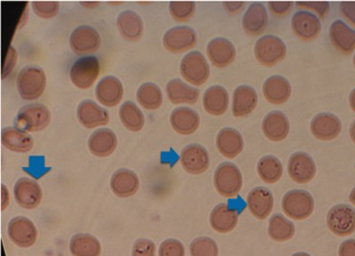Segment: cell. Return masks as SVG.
<instances>
[{
  "instance_id": "38",
  "label": "cell",
  "mask_w": 355,
  "mask_h": 256,
  "mask_svg": "<svg viewBox=\"0 0 355 256\" xmlns=\"http://www.w3.org/2000/svg\"><path fill=\"white\" fill-rule=\"evenodd\" d=\"M121 122L130 131L137 132L145 125V117L139 107L132 102H125L119 110Z\"/></svg>"
},
{
  "instance_id": "42",
  "label": "cell",
  "mask_w": 355,
  "mask_h": 256,
  "mask_svg": "<svg viewBox=\"0 0 355 256\" xmlns=\"http://www.w3.org/2000/svg\"><path fill=\"white\" fill-rule=\"evenodd\" d=\"M32 6L37 16L46 19L56 17L60 10V4L57 1H34Z\"/></svg>"
},
{
  "instance_id": "27",
  "label": "cell",
  "mask_w": 355,
  "mask_h": 256,
  "mask_svg": "<svg viewBox=\"0 0 355 256\" xmlns=\"http://www.w3.org/2000/svg\"><path fill=\"white\" fill-rule=\"evenodd\" d=\"M331 44L344 55H351L355 50V31L342 20H336L329 29Z\"/></svg>"
},
{
  "instance_id": "35",
  "label": "cell",
  "mask_w": 355,
  "mask_h": 256,
  "mask_svg": "<svg viewBox=\"0 0 355 256\" xmlns=\"http://www.w3.org/2000/svg\"><path fill=\"white\" fill-rule=\"evenodd\" d=\"M70 253L73 256H100L102 246L96 237L88 233H79L70 241Z\"/></svg>"
},
{
  "instance_id": "24",
  "label": "cell",
  "mask_w": 355,
  "mask_h": 256,
  "mask_svg": "<svg viewBox=\"0 0 355 256\" xmlns=\"http://www.w3.org/2000/svg\"><path fill=\"white\" fill-rule=\"evenodd\" d=\"M118 140L116 134L108 128L97 130L92 133L88 140V147L93 155L105 158L112 155L117 147Z\"/></svg>"
},
{
  "instance_id": "46",
  "label": "cell",
  "mask_w": 355,
  "mask_h": 256,
  "mask_svg": "<svg viewBox=\"0 0 355 256\" xmlns=\"http://www.w3.org/2000/svg\"><path fill=\"white\" fill-rule=\"evenodd\" d=\"M292 6L291 1H271L268 3L269 10L275 16H284L291 11Z\"/></svg>"
},
{
  "instance_id": "2",
  "label": "cell",
  "mask_w": 355,
  "mask_h": 256,
  "mask_svg": "<svg viewBox=\"0 0 355 256\" xmlns=\"http://www.w3.org/2000/svg\"><path fill=\"white\" fill-rule=\"evenodd\" d=\"M216 192L225 198L238 196L243 188V180L240 168L232 163L218 165L214 177Z\"/></svg>"
},
{
  "instance_id": "22",
  "label": "cell",
  "mask_w": 355,
  "mask_h": 256,
  "mask_svg": "<svg viewBox=\"0 0 355 256\" xmlns=\"http://www.w3.org/2000/svg\"><path fill=\"white\" fill-rule=\"evenodd\" d=\"M216 147L223 156L234 159L243 152V138L241 133L234 128H223L216 137Z\"/></svg>"
},
{
  "instance_id": "23",
  "label": "cell",
  "mask_w": 355,
  "mask_h": 256,
  "mask_svg": "<svg viewBox=\"0 0 355 256\" xmlns=\"http://www.w3.org/2000/svg\"><path fill=\"white\" fill-rule=\"evenodd\" d=\"M139 185V178L136 173L125 168L117 170L110 180L112 192L120 198H128L135 195Z\"/></svg>"
},
{
  "instance_id": "11",
  "label": "cell",
  "mask_w": 355,
  "mask_h": 256,
  "mask_svg": "<svg viewBox=\"0 0 355 256\" xmlns=\"http://www.w3.org/2000/svg\"><path fill=\"white\" fill-rule=\"evenodd\" d=\"M180 162L186 172L198 175L208 170L210 158L205 147L193 144L184 147L180 154Z\"/></svg>"
},
{
  "instance_id": "39",
  "label": "cell",
  "mask_w": 355,
  "mask_h": 256,
  "mask_svg": "<svg viewBox=\"0 0 355 256\" xmlns=\"http://www.w3.org/2000/svg\"><path fill=\"white\" fill-rule=\"evenodd\" d=\"M137 100L144 109L156 110L159 109L162 104V91L157 85L152 84V82H146L138 89Z\"/></svg>"
},
{
  "instance_id": "33",
  "label": "cell",
  "mask_w": 355,
  "mask_h": 256,
  "mask_svg": "<svg viewBox=\"0 0 355 256\" xmlns=\"http://www.w3.org/2000/svg\"><path fill=\"white\" fill-rule=\"evenodd\" d=\"M166 91H167L168 99L173 104H195L200 99V90L193 89L182 80L178 79L168 82Z\"/></svg>"
},
{
  "instance_id": "45",
  "label": "cell",
  "mask_w": 355,
  "mask_h": 256,
  "mask_svg": "<svg viewBox=\"0 0 355 256\" xmlns=\"http://www.w3.org/2000/svg\"><path fill=\"white\" fill-rule=\"evenodd\" d=\"M132 256H155V244L148 239L136 241Z\"/></svg>"
},
{
  "instance_id": "12",
  "label": "cell",
  "mask_w": 355,
  "mask_h": 256,
  "mask_svg": "<svg viewBox=\"0 0 355 256\" xmlns=\"http://www.w3.org/2000/svg\"><path fill=\"white\" fill-rule=\"evenodd\" d=\"M8 235L12 242L19 247L30 248L36 243L37 230L28 218L16 217L9 223Z\"/></svg>"
},
{
  "instance_id": "14",
  "label": "cell",
  "mask_w": 355,
  "mask_h": 256,
  "mask_svg": "<svg viewBox=\"0 0 355 256\" xmlns=\"http://www.w3.org/2000/svg\"><path fill=\"white\" fill-rule=\"evenodd\" d=\"M15 199L20 207L34 210L42 203V190L36 181L20 178L14 188Z\"/></svg>"
},
{
  "instance_id": "25",
  "label": "cell",
  "mask_w": 355,
  "mask_h": 256,
  "mask_svg": "<svg viewBox=\"0 0 355 256\" xmlns=\"http://www.w3.org/2000/svg\"><path fill=\"white\" fill-rule=\"evenodd\" d=\"M291 125L288 117L281 111H272L263 122V131L272 142H281L288 136Z\"/></svg>"
},
{
  "instance_id": "51",
  "label": "cell",
  "mask_w": 355,
  "mask_h": 256,
  "mask_svg": "<svg viewBox=\"0 0 355 256\" xmlns=\"http://www.w3.org/2000/svg\"><path fill=\"white\" fill-rule=\"evenodd\" d=\"M349 104H351L352 109L355 112V89L352 90L351 95H349Z\"/></svg>"
},
{
  "instance_id": "49",
  "label": "cell",
  "mask_w": 355,
  "mask_h": 256,
  "mask_svg": "<svg viewBox=\"0 0 355 256\" xmlns=\"http://www.w3.org/2000/svg\"><path fill=\"white\" fill-rule=\"evenodd\" d=\"M224 7L229 14H239L245 7L244 2H224Z\"/></svg>"
},
{
  "instance_id": "6",
  "label": "cell",
  "mask_w": 355,
  "mask_h": 256,
  "mask_svg": "<svg viewBox=\"0 0 355 256\" xmlns=\"http://www.w3.org/2000/svg\"><path fill=\"white\" fill-rule=\"evenodd\" d=\"M180 72L184 80L196 86L205 84L210 77V67L207 60L198 51L189 53L183 57Z\"/></svg>"
},
{
  "instance_id": "48",
  "label": "cell",
  "mask_w": 355,
  "mask_h": 256,
  "mask_svg": "<svg viewBox=\"0 0 355 256\" xmlns=\"http://www.w3.org/2000/svg\"><path fill=\"white\" fill-rule=\"evenodd\" d=\"M339 256H355V240H347L339 248Z\"/></svg>"
},
{
  "instance_id": "20",
  "label": "cell",
  "mask_w": 355,
  "mask_h": 256,
  "mask_svg": "<svg viewBox=\"0 0 355 256\" xmlns=\"http://www.w3.org/2000/svg\"><path fill=\"white\" fill-rule=\"evenodd\" d=\"M239 222V212L228 204L216 205L210 215L211 228L218 233H229L235 230Z\"/></svg>"
},
{
  "instance_id": "16",
  "label": "cell",
  "mask_w": 355,
  "mask_h": 256,
  "mask_svg": "<svg viewBox=\"0 0 355 256\" xmlns=\"http://www.w3.org/2000/svg\"><path fill=\"white\" fill-rule=\"evenodd\" d=\"M249 212L259 220L266 219L271 214L274 208V197L266 188L258 187L249 192L248 199Z\"/></svg>"
},
{
  "instance_id": "19",
  "label": "cell",
  "mask_w": 355,
  "mask_h": 256,
  "mask_svg": "<svg viewBox=\"0 0 355 256\" xmlns=\"http://www.w3.org/2000/svg\"><path fill=\"white\" fill-rule=\"evenodd\" d=\"M78 120L87 128L102 127L110 122V115L107 110L95 104L93 100H83L77 109Z\"/></svg>"
},
{
  "instance_id": "36",
  "label": "cell",
  "mask_w": 355,
  "mask_h": 256,
  "mask_svg": "<svg viewBox=\"0 0 355 256\" xmlns=\"http://www.w3.org/2000/svg\"><path fill=\"white\" fill-rule=\"evenodd\" d=\"M268 235L276 242H286L295 235V226L283 215L276 214L269 221Z\"/></svg>"
},
{
  "instance_id": "10",
  "label": "cell",
  "mask_w": 355,
  "mask_h": 256,
  "mask_svg": "<svg viewBox=\"0 0 355 256\" xmlns=\"http://www.w3.org/2000/svg\"><path fill=\"white\" fill-rule=\"evenodd\" d=\"M198 42L195 30L187 26H178L168 30L163 37L164 47L168 51L180 54L193 49Z\"/></svg>"
},
{
  "instance_id": "28",
  "label": "cell",
  "mask_w": 355,
  "mask_h": 256,
  "mask_svg": "<svg viewBox=\"0 0 355 256\" xmlns=\"http://www.w3.org/2000/svg\"><path fill=\"white\" fill-rule=\"evenodd\" d=\"M1 143L7 149L17 153L31 152L34 139L28 133L17 127H5L1 131Z\"/></svg>"
},
{
  "instance_id": "17",
  "label": "cell",
  "mask_w": 355,
  "mask_h": 256,
  "mask_svg": "<svg viewBox=\"0 0 355 256\" xmlns=\"http://www.w3.org/2000/svg\"><path fill=\"white\" fill-rule=\"evenodd\" d=\"M341 120L331 113H321L313 118L311 130L313 136L321 140H331L341 132Z\"/></svg>"
},
{
  "instance_id": "53",
  "label": "cell",
  "mask_w": 355,
  "mask_h": 256,
  "mask_svg": "<svg viewBox=\"0 0 355 256\" xmlns=\"http://www.w3.org/2000/svg\"><path fill=\"white\" fill-rule=\"evenodd\" d=\"M349 201L355 205V188L352 190L351 195H349Z\"/></svg>"
},
{
  "instance_id": "40",
  "label": "cell",
  "mask_w": 355,
  "mask_h": 256,
  "mask_svg": "<svg viewBox=\"0 0 355 256\" xmlns=\"http://www.w3.org/2000/svg\"><path fill=\"white\" fill-rule=\"evenodd\" d=\"M190 253L192 256H218L220 250L216 241L210 237H198L191 243Z\"/></svg>"
},
{
  "instance_id": "13",
  "label": "cell",
  "mask_w": 355,
  "mask_h": 256,
  "mask_svg": "<svg viewBox=\"0 0 355 256\" xmlns=\"http://www.w3.org/2000/svg\"><path fill=\"white\" fill-rule=\"evenodd\" d=\"M316 165L313 159L304 152H296L291 155L288 172L291 179L298 184H306L316 175Z\"/></svg>"
},
{
  "instance_id": "8",
  "label": "cell",
  "mask_w": 355,
  "mask_h": 256,
  "mask_svg": "<svg viewBox=\"0 0 355 256\" xmlns=\"http://www.w3.org/2000/svg\"><path fill=\"white\" fill-rule=\"evenodd\" d=\"M327 225L337 237H347L355 232V210L347 205H337L327 213Z\"/></svg>"
},
{
  "instance_id": "5",
  "label": "cell",
  "mask_w": 355,
  "mask_h": 256,
  "mask_svg": "<svg viewBox=\"0 0 355 256\" xmlns=\"http://www.w3.org/2000/svg\"><path fill=\"white\" fill-rule=\"evenodd\" d=\"M256 59L266 67H273L286 56V46L283 40L276 36L261 37L255 44Z\"/></svg>"
},
{
  "instance_id": "41",
  "label": "cell",
  "mask_w": 355,
  "mask_h": 256,
  "mask_svg": "<svg viewBox=\"0 0 355 256\" xmlns=\"http://www.w3.org/2000/svg\"><path fill=\"white\" fill-rule=\"evenodd\" d=\"M196 3L193 1H172L170 12L173 19L178 22H186L195 15Z\"/></svg>"
},
{
  "instance_id": "32",
  "label": "cell",
  "mask_w": 355,
  "mask_h": 256,
  "mask_svg": "<svg viewBox=\"0 0 355 256\" xmlns=\"http://www.w3.org/2000/svg\"><path fill=\"white\" fill-rule=\"evenodd\" d=\"M117 27L120 34L130 42H138L143 36V20L137 12L124 11L117 19Z\"/></svg>"
},
{
  "instance_id": "50",
  "label": "cell",
  "mask_w": 355,
  "mask_h": 256,
  "mask_svg": "<svg viewBox=\"0 0 355 256\" xmlns=\"http://www.w3.org/2000/svg\"><path fill=\"white\" fill-rule=\"evenodd\" d=\"M1 192H2V205L1 210H6L7 205L9 204V192L7 188L5 185H2L1 187Z\"/></svg>"
},
{
  "instance_id": "26",
  "label": "cell",
  "mask_w": 355,
  "mask_h": 256,
  "mask_svg": "<svg viewBox=\"0 0 355 256\" xmlns=\"http://www.w3.org/2000/svg\"><path fill=\"white\" fill-rule=\"evenodd\" d=\"M264 98L272 104H284L291 96V85L286 77L272 76L263 86Z\"/></svg>"
},
{
  "instance_id": "30",
  "label": "cell",
  "mask_w": 355,
  "mask_h": 256,
  "mask_svg": "<svg viewBox=\"0 0 355 256\" xmlns=\"http://www.w3.org/2000/svg\"><path fill=\"white\" fill-rule=\"evenodd\" d=\"M170 122L178 134L191 135L200 127V118L195 110L188 107H180L173 110L171 114Z\"/></svg>"
},
{
  "instance_id": "7",
  "label": "cell",
  "mask_w": 355,
  "mask_h": 256,
  "mask_svg": "<svg viewBox=\"0 0 355 256\" xmlns=\"http://www.w3.org/2000/svg\"><path fill=\"white\" fill-rule=\"evenodd\" d=\"M101 64L96 57H84L76 60L70 69V80L80 89H88L99 77Z\"/></svg>"
},
{
  "instance_id": "21",
  "label": "cell",
  "mask_w": 355,
  "mask_h": 256,
  "mask_svg": "<svg viewBox=\"0 0 355 256\" xmlns=\"http://www.w3.org/2000/svg\"><path fill=\"white\" fill-rule=\"evenodd\" d=\"M124 96V87L119 79L107 76L100 80L96 87L98 100L107 107H114Z\"/></svg>"
},
{
  "instance_id": "54",
  "label": "cell",
  "mask_w": 355,
  "mask_h": 256,
  "mask_svg": "<svg viewBox=\"0 0 355 256\" xmlns=\"http://www.w3.org/2000/svg\"><path fill=\"white\" fill-rule=\"evenodd\" d=\"M291 256H311V255H309V253H294L293 255Z\"/></svg>"
},
{
  "instance_id": "15",
  "label": "cell",
  "mask_w": 355,
  "mask_h": 256,
  "mask_svg": "<svg viewBox=\"0 0 355 256\" xmlns=\"http://www.w3.org/2000/svg\"><path fill=\"white\" fill-rule=\"evenodd\" d=\"M291 27L294 34L304 42L315 39L321 33V22L311 12H297L292 17Z\"/></svg>"
},
{
  "instance_id": "47",
  "label": "cell",
  "mask_w": 355,
  "mask_h": 256,
  "mask_svg": "<svg viewBox=\"0 0 355 256\" xmlns=\"http://www.w3.org/2000/svg\"><path fill=\"white\" fill-rule=\"evenodd\" d=\"M341 14L349 24L355 26V1H344L340 4Z\"/></svg>"
},
{
  "instance_id": "31",
  "label": "cell",
  "mask_w": 355,
  "mask_h": 256,
  "mask_svg": "<svg viewBox=\"0 0 355 256\" xmlns=\"http://www.w3.org/2000/svg\"><path fill=\"white\" fill-rule=\"evenodd\" d=\"M268 24V12L261 3H254L244 14L243 26L246 34L259 36L263 33Z\"/></svg>"
},
{
  "instance_id": "3",
  "label": "cell",
  "mask_w": 355,
  "mask_h": 256,
  "mask_svg": "<svg viewBox=\"0 0 355 256\" xmlns=\"http://www.w3.org/2000/svg\"><path fill=\"white\" fill-rule=\"evenodd\" d=\"M50 122L51 112L45 105L31 104L19 110L16 127L25 132H37L49 127Z\"/></svg>"
},
{
  "instance_id": "34",
  "label": "cell",
  "mask_w": 355,
  "mask_h": 256,
  "mask_svg": "<svg viewBox=\"0 0 355 256\" xmlns=\"http://www.w3.org/2000/svg\"><path fill=\"white\" fill-rule=\"evenodd\" d=\"M228 105V92L223 86L214 85L204 93L203 107L209 114L220 116L227 111Z\"/></svg>"
},
{
  "instance_id": "18",
  "label": "cell",
  "mask_w": 355,
  "mask_h": 256,
  "mask_svg": "<svg viewBox=\"0 0 355 256\" xmlns=\"http://www.w3.org/2000/svg\"><path fill=\"white\" fill-rule=\"evenodd\" d=\"M236 48L228 39L218 37L211 40L207 46V55L211 64L218 68H225L236 59Z\"/></svg>"
},
{
  "instance_id": "29",
  "label": "cell",
  "mask_w": 355,
  "mask_h": 256,
  "mask_svg": "<svg viewBox=\"0 0 355 256\" xmlns=\"http://www.w3.org/2000/svg\"><path fill=\"white\" fill-rule=\"evenodd\" d=\"M258 94L253 87L241 85L233 95L232 112L235 117H245L250 114L258 104Z\"/></svg>"
},
{
  "instance_id": "4",
  "label": "cell",
  "mask_w": 355,
  "mask_h": 256,
  "mask_svg": "<svg viewBox=\"0 0 355 256\" xmlns=\"http://www.w3.org/2000/svg\"><path fill=\"white\" fill-rule=\"evenodd\" d=\"M282 208L286 217L291 219L306 220L313 213L314 199L306 190H291L284 195Z\"/></svg>"
},
{
  "instance_id": "44",
  "label": "cell",
  "mask_w": 355,
  "mask_h": 256,
  "mask_svg": "<svg viewBox=\"0 0 355 256\" xmlns=\"http://www.w3.org/2000/svg\"><path fill=\"white\" fill-rule=\"evenodd\" d=\"M296 4L298 8L315 12L321 19H324L329 12V4L326 1H299Z\"/></svg>"
},
{
  "instance_id": "1",
  "label": "cell",
  "mask_w": 355,
  "mask_h": 256,
  "mask_svg": "<svg viewBox=\"0 0 355 256\" xmlns=\"http://www.w3.org/2000/svg\"><path fill=\"white\" fill-rule=\"evenodd\" d=\"M17 91L25 100L39 99L46 87V75L44 69L30 65L19 72L17 80Z\"/></svg>"
},
{
  "instance_id": "37",
  "label": "cell",
  "mask_w": 355,
  "mask_h": 256,
  "mask_svg": "<svg viewBox=\"0 0 355 256\" xmlns=\"http://www.w3.org/2000/svg\"><path fill=\"white\" fill-rule=\"evenodd\" d=\"M258 174L266 184H275L283 176L284 167L281 161L275 156H266L259 161Z\"/></svg>"
},
{
  "instance_id": "9",
  "label": "cell",
  "mask_w": 355,
  "mask_h": 256,
  "mask_svg": "<svg viewBox=\"0 0 355 256\" xmlns=\"http://www.w3.org/2000/svg\"><path fill=\"white\" fill-rule=\"evenodd\" d=\"M70 47L79 56L92 54L99 50L101 37L96 29L92 26L77 27L70 35Z\"/></svg>"
},
{
  "instance_id": "55",
  "label": "cell",
  "mask_w": 355,
  "mask_h": 256,
  "mask_svg": "<svg viewBox=\"0 0 355 256\" xmlns=\"http://www.w3.org/2000/svg\"><path fill=\"white\" fill-rule=\"evenodd\" d=\"M354 67H355V55H354Z\"/></svg>"
},
{
  "instance_id": "43",
  "label": "cell",
  "mask_w": 355,
  "mask_h": 256,
  "mask_svg": "<svg viewBox=\"0 0 355 256\" xmlns=\"http://www.w3.org/2000/svg\"><path fill=\"white\" fill-rule=\"evenodd\" d=\"M159 256H185V248L180 241L167 239L160 246Z\"/></svg>"
},
{
  "instance_id": "52",
  "label": "cell",
  "mask_w": 355,
  "mask_h": 256,
  "mask_svg": "<svg viewBox=\"0 0 355 256\" xmlns=\"http://www.w3.org/2000/svg\"><path fill=\"white\" fill-rule=\"evenodd\" d=\"M349 135H351L352 142L355 144V120L352 122L351 128H349Z\"/></svg>"
}]
</instances>
